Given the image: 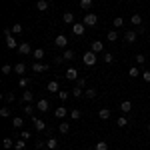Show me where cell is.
<instances>
[{
  "label": "cell",
  "instance_id": "6da1fadb",
  "mask_svg": "<svg viewBox=\"0 0 150 150\" xmlns=\"http://www.w3.org/2000/svg\"><path fill=\"white\" fill-rule=\"evenodd\" d=\"M82 62L86 64V66H94L96 62H98V58H96V52H92V50H88L84 56H82Z\"/></svg>",
  "mask_w": 150,
  "mask_h": 150
},
{
  "label": "cell",
  "instance_id": "7a4b0ae2",
  "mask_svg": "<svg viewBox=\"0 0 150 150\" xmlns=\"http://www.w3.org/2000/svg\"><path fill=\"white\" fill-rule=\"evenodd\" d=\"M82 22L86 24V26H94V24L98 22V16H96L94 12H86V14H84V20H82Z\"/></svg>",
  "mask_w": 150,
  "mask_h": 150
},
{
  "label": "cell",
  "instance_id": "3957f363",
  "mask_svg": "<svg viewBox=\"0 0 150 150\" xmlns=\"http://www.w3.org/2000/svg\"><path fill=\"white\" fill-rule=\"evenodd\" d=\"M84 30H86V24H84V22L72 24V34H74V36H82V34H84Z\"/></svg>",
  "mask_w": 150,
  "mask_h": 150
},
{
  "label": "cell",
  "instance_id": "277c9868",
  "mask_svg": "<svg viewBox=\"0 0 150 150\" xmlns=\"http://www.w3.org/2000/svg\"><path fill=\"white\" fill-rule=\"evenodd\" d=\"M136 38H138V32H136V30H126V32H124V40H126L128 44H134Z\"/></svg>",
  "mask_w": 150,
  "mask_h": 150
},
{
  "label": "cell",
  "instance_id": "5b68a950",
  "mask_svg": "<svg viewBox=\"0 0 150 150\" xmlns=\"http://www.w3.org/2000/svg\"><path fill=\"white\" fill-rule=\"evenodd\" d=\"M54 44H56L58 48H66V46H68V38H66L64 34H58L56 40H54Z\"/></svg>",
  "mask_w": 150,
  "mask_h": 150
},
{
  "label": "cell",
  "instance_id": "8992f818",
  "mask_svg": "<svg viewBox=\"0 0 150 150\" xmlns=\"http://www.w3.org/2000/svg\"><path fill=\"white\" fill-rule=\"evenodd\" d=\"M48 68H50V66H48V64H42V62H34V64H32V70L38 72V74H40V72H46Z\"/></svg>",
  "mask_w": 150,
  "mask_h": 150
},
{
  "label": "cell",
  "instance_id": "52a82bcc",
  "mask_svg": "<svg viewBox=\"0 0 150 150\" xmlns=\"http://www.w3.org/2000/svg\"><path fill=\"white\" fill-rule=\"evenodd\" d=\"M68 114H70V112L64 108V106H60V108H56V110H54V116H56V118H60V120H62V118H66Z\"/></svg>",
  "mask_w": 150,
  "mask_h": 150
},
{
  "label": "cell",
  "instance_id": "ba28073f",
  "mask_svg": "<svg viewBox=\"0 0 150 150\" xmlns=\"http://www.w3.org/2000/svg\"><path fill=\"white\" fill-rule=\"evenodd\" d=\"M66 78H68V80H78V78H80V76H78V70L76 68H68L66 70Z\"/></svg>",
  "mask_w": 150,
  "mask_h": 150
},
{
  "label": "cell",
  "instance_id": "9c48e42d",
  "mask_svg": "<svg viewBox=\"0 0 150 150\" xmlns=\"http://www.w3.org/2000/svg\"><path fill=\"white\" fill-rule=\"evenodd\" d=\"M20 44L14 40V36H6V48H10V50H14V48H18Z\"/></svg>",
  "mask_w": 150,
  "mask_h": 150
},
{
  "label": "cell",
  "instance_id": "30bf717a",
  "mask_svg": "<svg viewBox=\"0 0 150 150\" xmlns=\"http://www.w3.org/2000/svg\"><path fill=\"white\" fill-rule=\"evenodd\" d=\"M46 148H50V150H56V148H58V138L50 136V138L46 140Z\"/></svg>",
  "mask_w": 150,
  "mask_h": 150
},
{
  "label": "cell",
  "instance_id": "8fae6325",
  "mask_svg": "<svg viewBox=\"0 0 150 150\" xmlns=\"http://www.w3.org/2000/svg\"><path fill=\"white\" fill-rule=\"evenodd\" d=\"M48 106H50V104H48V100H44V98L36 102V108H38L40 112H46V110H48Z\"/></svg>",
  "mask_w": 150,
  "mask_h": 150
},
{
  "label": "cell",
  "instance_id": "7c38bea8",
  "mask_svg": "<svg viewBox=\"0 0 150 150\" xmlns=\"http://www.w3.org/2000/svg\"><path fill=\"white\" fill-rule=\"evenodd\" d=\"M18 52H20V54H30V52H32V48H30L28 42H22V44L18 46Z\"/></svg>",
  "mask_w": 150,
  "mask_h": 150
},
{
  "label": "cell",
  "instance_id": "4fadbf2b",
  "mask_svg": "<svg viewBox=\"0 0 150 150\" xmlns=\"http://www.w3.org/2000/svg\"><path fill=\"white\" fill-rule=\"evenodd\" d=\"M44 128H46V122H44V120H40V118H34V130L42 132Z\"/></svg>",
  "mask_w": 150,
  "mask_h": 150
},
{
  "label": "cell",
  "instance_id": "5bb4252c",
  "mask_svg": "<svg viewBox=\"0 0 150 150\" xmlns=\"http://www.w3.org/2000/svg\"><path fill=\"white\" fill-rule=\"evenodd\" d=\"M14 72H16L18 76H24V72H26V64H24V62H18V64L14 66Z\"/></svg>",
  "mask_w": 150,
  "mask_h": 150
},
{
  "label": "cell",
  "instance_id": "9a60e30c",
  "mask_svg": "<svg viewBox=\"0 0 150 150\" xmlns=\"http://www.w3.org/2000/svg\"><path fill=\"white\" fill-rule=\"evenodd\" d=\"M62 20H64V24H74V12H64Z\"/></svg>",
  "mask_w": 150,
  "mask_h": 150
},
{
  "label": "cell",
  "instance_id": "2e32d148",
  "mask_svg": "<svg viewBox=\"0 0 150 150\" xmlns=\"http://www.w3.org/2000/svg\"><path fill=\"white\" fill-rule=\"evenodd\" d=\"M32 98H34V94L30 92V90H24V92H22V102L30 104V102H32Z\"/></svg>",
  "mask_w": 150,
  "mask_h": 150
},
{
  "label": "cell",
  "instance_id": "e0dca14e",
  "mask_svg": "<svg viewBox=\"0 0 150 150\" xmlns=\"http://www.w3.org/2000/svg\"><path fill=\"white\" fill-rule=\"evenodd\" d=\"M46 90H48V92H58L60 86H58V82L52 80V82H48V84H46Z\"/></svg>",
  "mask_w": 150,
  "mask_h": 150
},
{
  "label": "cell",
  "instance_id": "ac0fdd59",
  "mask_svg": "<svg viewBox=\"0 0 150 150\" xmlns=\"http://www.w3.org/2000/svg\"><path fill=\"white\" fill-rule=\"evenodd\" d=\"M120 110H122L124 114H126V112H130V110H132V102H130V100H124V102L120 104Z\"/></svg>",
  "mask_w": 150,
  "mask_h": 150
},
{
  "label": "cell",
  "instance_id": "d6986e66",
  "mask_svg": "<svg viewBox=\"0 0 150 150\" xmlns=\"http://www.w3.org/2000/svg\"><path fill=\"white\" fill-rule=\"evenodd\" d=\"M102 50H104V44L100 42V40L92 42V52H96V54H98V52H102Z\"/></svg>",
  "mask_w": 150,
  "mask_h": 150
},
{
  "label": "cell",
  "instance_id": "ffe728a7",
  "mask_svg": "<svg viewBox=\"0 0 150 150\" xmlns=\"http://www.w3.org/2000/svg\"><path fill=\"white\" fill-rule=\"evenodd\" d=\"M36 8H38L40 12H46L48 10V2L46 0H38V2H36Z\"/></svg>",
  "mask_w": 150,
  "mask_h": 150
},
{
  "label": "cell",
  "instance_id": "44dd1931",
  "mask_svg": "<svg viewBox=\"0 0 150 150\" xmlns=\"http://www.w3.org/2000/svg\"><path fill=\"white\" fill-rule=\"evenodd\" d=\"M32 56H34V60H42L44 58V48H36L32 52Z\"/></svg>",
  "mask_w": 150,
  "mask_h": 150
},
{
  "label": "cell",
  "instance_id": "7402d4cb",
  "mask_svg": "<svg viewBox=\"0 0 150 150\" xmlns=\"http://www.w3.org/2000/svg\"><path fill=\"white\" fill-rule=\"evenodd\" d=\"M130 22L134 24V26H142V16H140V14H132Z\"/></svg>",
  "mask_w": 150,
  "mask_h": 150
},
{
  "label": "cell",
  "instance_id": "603a6c76",
  "mask_svg": "<svg viewBox=\"0 0 150 150\" xmlns=\"http://www.w3.org/2000/svg\"><path fill=\"white\" fill-rule=\"evenodd\" d=\"M98 116H100L102 120H108V118H110V108H100Z\"/></svg>",
  "mask_w": 150,
  "mask_h": 150
},
{
  "label": "cell",
  "instance_id": "cb8c5ba5",
  "mask_svg": "<svg viewBox=\"0 0 150 150\" xmlns=\"http://www.w3.org/2000/svg\"><path fill=\"white\" fill-rule=\"evenodd\" d=\"M58 128H60V134H68V132H70V124H68V122H60V126H58Z\"/></svg>",
  "mask_w": 150,
  "mask_h": 150
},
{
  "label": "cell",
  "instance_id": "d4e9b609",
  "mask_svg": "<svg viewBox=\"0 0 150 150\" xmlns=\"http://www.w3.org/2000/svg\"><path fill=\"white\" fill-rule=\"evenodd\" d=\"M14 144H16V142H14L12 138H4V140H2V146H4L6 150H10L12 146H14Z\"/></svg>",
  "mask_w": 150,
  "mask_h": 150
},
{
  "label": "cell",
  "instance_id": "484cf974",
  "mask_svg": "<svg viewBox=\"0 0 150 150\" xmlns=\"http://www.w3.org/2000/svg\"><path fill=\"white\" fill-rule=\"evenodd\" d=\"M80 8L82 10H90L92 8V0H80Z\"/></svg>",
  "mask_w": 150,
  "mask_h": 150
},
{
  "label": "cell",
  "instance_id": "4316f807",
  "mask_svg": "<svg viewBox=\"0 0 150 150\" xmlns=\"http://www.w3.org/2000/svg\"><path fill=\"white\" fill-rule=\"evenodd\" d=\"M22 124H24V120L20 118V116H16V118H12V126H14V128H22Z\"/></svg>",
  "mask_w": 150,
  "mask_h": 150
},
{
  "label": "cell",
  "instance_id": "83f0119b",
  "mask_svg": "<svg viewBox=\"0 0 150 150\" xmlns=\"http://www.w3.org/2000/svg\"><path fill=\"white\" fill-rule=\"evenodd\" d=\"M72 96H74V98H80V96H84V90H82L80 86H74V90H72Z\"/></svg>",
  "mask_w": 150,
  "mask_h": 150
},
{
  "label": "cell",
  "instance_id": "f1b7e54d",
  "mask_svg": "<svg viewBox=\"0 0 150 150\" xmlns=\"http://www.w3.org/2000/svg\"><path fill=\"white\" fill-rule=\"evenodd\" d=\"M106 36H108V42H116V40H118V32H116V30H110Z\"/></svg>",
  "mask_w": 150,
  "mask_h": 150
},
{
  "label": "cell",
  "instance_id": "f546056e",
  "mask_svg": "<svg viewBox=\"0 0 150 150\" xmlns=\"http://www.w3.org/2000/svg\"><path fill=\"white\" fill-rule=\"evenodd\" d=\"M80 116H82V112L78 110V108H72V110H70V118H74V120H78Z\"/></svg>",
  "mask_w": 150,
  "mask_h": 150
},
{
  "label": "cell",
  "instance_id": "4dcf8cb0",
  "mask_svg": "<svg viewBox=\"0 0 150 150\" xmlns=\"http://www.w3.org/2000/svg\"><path fill=\"white\" fill-rule=\"evenodd\" d=\"M62 58H64V62H66V60H72V58H74V50H64Z\"/></svg>",
  "mask_w": 150,
  "mask_h": 150
},
{
  "label": "cell",
  "instance_id": "1f68e13d",
  "mask_svg": "<svg viewBox=\"0 0 150 150\" xmlns=\"http://www.w3.org/2000/svg\"><path fill=\"white\" fill-rule=\"evenodd\" d=\"M84 96L92 100V98H96V90H94V88H88V90H84Z\"/></svg>",
  "mask_w": 150,
  "mask_h": 150
},
{
  "label": "cell",
  "instance_id": "d6a6232c",
  "mask_svg": "<svg viewBox=\"0 0 150 150\" xmlns=\"http://www.w3.org/2000/svg\"><path fill=\"white\" fill-rule=\"evenodd\" d=\"M116 124H118L120 128L128 126V118H126V116H122V118H118V120H116Z\"/></svg>",
  "mask_w": 150,
  "mask_h": 150
},
{
  "label": "cell",
  "instance_id": "836d02e7",
  "mask_svg": "<svg viewBox=\"0 0 150 150\" xmlns=\"http://www.w3.org/2000/svg\"><path fill=\"white\" fill-rule=\"evenodd\" d=\"M128 76H132V78H136V76H142V74H140V70L136 68V66H134V68H130V70H128Z\"/></svg>",
  "mask_w": 150,
  "mask_h": 150
},
{
  "label": "cell",
  "instance_id": "e575fe53",
  "mask_svg": "<svg viewBox=\"0 0 150 150\" xmlns=\"http://www.w3.org/2000/svg\"><path fill=\"white\" fill-rule=\"evenodd\" d=\"M114 28H122V26H124V18H120V16H118V18H114Z\"/></svg>",
  "mask_w": 150,
  "mask_h": 150
},
{
  "label": "cell",
  "instance_id": "d590c367",
  "mask_svg": "<svg viewBox=\"0 0 150 150\" xmlns=\"http://www.w3.org/2000/svg\"><path fill=\"white\" fill-rule=\"evenodd\" d=\"M4 100L10 104V102H14V100H16V96H14L12 92H6V94H4Z\"/></svg>",
  "mask_w": 150,
  "mask_h": 150
},
{
  "label": "cell",
  "instance_id": "8d00e7d4",
  "mask_svg": "<svg viewBox=\"0 0 150 150\" xmlns=\"http://www.w3.org/2000/svg\"><path fill=\"white\" fill-rule=\"evenodd\" d=\"M96 150H108V142H104V140H100V142L96 144Z\"/></svg>",
  "mask_w": 150,
  "mask_h": 150
},
{
  "label": "cell",
  "instance_id": "74e56055",
  "mask_svg": "<svg viewBox=\"0 0 150 150\" xmlns=\"http://www.w3.org/2000/svg\"><path fill=\"white\" fill-rule=\"evenodd\" d=\"M0 116H4V118H8V116H10V108H8V106H4V108H0Z\"/></svg>",
  "mask_w": 150,
  "mask_h": 150
},
{
  "label": "cell",
  "instance_id": "f35d334b",
  "mask_svg": "<svg viewBox=\"0 0 150 150\" xmlns=\"http://www.w3.org/2000/svg\"><path fill=\"white\" fill-rule=\"evenodd\" d=\"M22 30H24V28H22V24H14V26H12V32H14V34H20Z\"/></svg>",
  "mask_w": 150,
  "mask_h": 150
},
{
  "label": "cell",
  "instance_id": "ab89813d",
  "mask_svg": "<svg viewBox=\"0 0 150 150\" xmlns=\"http://www.w3.org/2000/svg\"><path fill=\"white\" fill-rule=\"evenodd\" d=\"M24 146H26V142H24V138H22V140H16V144H14V148H16V150H22Z\"/></svg>",
  "mask_w": 150,
  "mask_h": 150
},
{
  "label": "cell",
  "instance_id": "60d3db41",
  "mask_svg": "<svg viewBox=\"0 0 150 150\" xmlns=\"http://www.w3.org/2000/svg\"><path fill=\"white\" fill-rule=\"evenodd\" d=\"M134 60H136V62H138L140 66H142V64L146 62V56H144V54H136V58H134Z\"/></svg>",
  "mask_w": 150,
  "mask_h": 150
},
{
  "label": "cell",
  "instance_id": "b9f144b4",
  "mask_svg": "<svg viewBox=\"0 0 150 150\" xmlns=\"http://www.w3.org/2000/svg\"><path fill=\"white\" fill-rule=\"evenodd\" d=\"M22 110H24V114H28V116H32V112H34V108H32L30 104H26V106H24Z\"/></svg>",
  "mask_w": 150,
  "mask_h": 150
},
{
  "label": "cell",
  "instance_id": "7bdbcfd3",
  "mask_svg": "<svg viewBox=\"0 0 150 150\" xmlns=\"http://www.w3.org/2000/svg\"><path fill=\"white\" fill-rule=\"evenodd\" d=\"M18 84H20V86H22V88H26V86H28V84H30V78H26V76H22V78H20V82H18Z\"/></svg>",
  "mask_w": 150,
  "mask_h": 150
},
{
  "label": "cell",
  "instance_id": "ee69618b",
  "mask_svg": "<svg viewBox=\"0 0 150 150\" xmlns=\"http://www.w3.org/2000/svg\"><path fill=\"white\" fill-rule=\"evenodd\" d=\"M104 62H106V64H110V62H114V56H112L110 52H106V54H104Z\"/></svg>",
  "mask_w": 150,
  "mask_h": 150
},
{
  "label": "cell",
  "instance_id": "f6af8a7d",
  "mask_svg": "<svg viewBox=\"0 0 150 150\" xmlns=\"http://www.w3.org/2000/svg\"><path fill=\"white\" fill-rule=\"evenodd\" d=\"M12 70H14V68H12L10 64H4V66H2V74H10Z\"/></svg>",
  "mask_w": 150,
  "mask_h": 150
},
{
  "label": "cell",
  "instance_id": "bcb514c9",
  "mask_svg": "<svg viewBox=\"0 0 150 150\" xmlns=\"http://www.w3.org/2000/svg\"><path fill=\"white\" fill-rule=\"evenodd\" d=\"M142 80L150 82V70H144V72H142Z\"/></svg>",
  "mask_w": 150,
  "mask_h": 150
},
{
  "label": "cell",
  "instance_id": "7dc6e473",
  "mask_svg": "<svg viewBox=\"0 0 150 150\" xmlns=\"http://www.w3.org/2000/svg\"><path fill=\"white\" fill-rule=\"evenodd\" d=\"M44 144H46L44 140H36V148H38V150H42V148H44Z\"/></svg>",
  "mask_w": 150,
  "mask_h": 150
},
{
  "label": "cell",
  "instance_id": "c3c4849f",
  "mask_svg": "<svg viewBox=\"0 0 150 150\" xmlns=\"http://www.w3.org/2000/svg\"><path fill=\"white\" fill-rule=\"evenodd\" d=\"M76 86L84 88V86H86V80H84V78H78V80H76Z\"/></svg>",
  "mask_w": 150,
  "mask_h": 150
},
{
  "label": "cell",
  "instance_id": "681fc988",
  "mask_svg": "<svg viewBox=\"0 0 150 150\" xmlns=\"http://www.w3.org/2000/svg\"><path fill=\"white\" fill-rule=\"evenodd\" d=\"M58 96H60V100H66L70 94H68V92H62V90H60V92H58Z\"/></svg>",
  "mask_w": 150,
  "mask_h": 150
},
{
  "label": "cell",
  "instance_id": "f907efd6",
  "mask_svg": "<svg viewBox=\"0 0 150 150\" xmlns=\"http://www.w3.org/2000/svg\"><path fill=\"white\" fill-rule=\"evenodd\" d=\"M20 136H22L24 140H30V132H28V130H24V132L20 134Z\"/></svg>",
  "mask_w": 150,
  "mask_h": 150
},
{
  "label": "cell",
  "instance_id": "816d5d0a",
  "mask_svg": "<svg viewBox=\"0 0 150 150\" xmlns=\"http://www.w3.org/2000/svg\"><path fill=\"white\" fill-rule=\"evenodd\" d=\"M148 132H150V122H148Z\"/></svg>",
  "mask_w": 150,
  "mask_h": 150
},
{
  "label": "cell",
  "instance_id": "f5cc1de1",
  "mask_svg": "<svg viewBox=\"0 0 150 150\" xmlns=\"http://www.w3.org/2000/svg\"><path fill=\"white\" fill-rule=\"evenodd\" d=\"M128 2H134V0H128Z\"/></svg>",
  "mask_w": 150,
  "mask_h": 150
},
{
  "label": "cell",
  "instance_id": "db71d44e",
  "mask_svg": "<svg viewBox=\"0 0 150 150\" xmlns=\"http://www.w3.org/2000/svg\"><path fill=\"white\" fill-rule=\"evenodd\" d=\"M148 110H150V106H148Z\"/></svg>",
  "mask_w": 150,
  "mask_h": 150
}]
</instances>
